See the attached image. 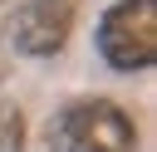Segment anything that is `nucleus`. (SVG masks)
<instances>
[{"instance_id":"nucleus-4","label":"nucleus","mask_w":157,"mask_h":152,"mask_svg":"<svg viewBox=\"0 0 157 152\" xmlns=\"http://www.w3.org/2000/svg\"><path fill=\"white\" fill-rule=\"evenodd\" d=\"M25 123H20V113L15 108H0V152H20L25 147Z\"/></svg>"},{"instance_id":"nucleus-1","label":"nucleus","mask_w":157,"mask_h":152,"mask_svg":"<svg viewBox=\"0 0 157 152\" xmlns=\"http://www.w3.org/2000/svg\"><path fill=\"white\" fill-rule=\"evenodd\" d=\"M49 147L54 152H132L137 127L108 98H74L49 118Z\"/></svg>"},{"instance_id":"nucleus-3","label":"nucleus","mask_w":157,"mask_h":152,"mask_svg":"<svg viewBox=\"0 0 157 152\" xmlns=\"http://www.w3.org/2000/svg\"><path fill=\"white\" fill-rule=\"evenodd\" d=\"M74 20H78L74 0H25L10 20V39H15L20 54L44 59V54L64 49V39L74 34Z\"/></svg>"},{"instance_id":"nucleus-2","label":"nucleus","mask_w":157,"mask_h":152,"mask_svg":"<svg viewBox=\"0 0 157 152\" xmlns=\"http://www.w3.org/2000/svg\"><path fill=\"white\" fill-rule=\"evenodd\" d=\"M98 54L118 74L152 69V59H157V0H118L98 25Z\"/></svg>"}]
</instances>
